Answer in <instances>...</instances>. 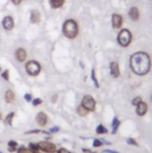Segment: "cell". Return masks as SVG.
<instances>
[{"mask_svg":"<svg viewBox=\"0 0 152 153\" xmlns=\"http://www.w3.org/2000/svg\"><path fill=\"white\" fill-rule=\"evenodd\" d=\"M130 67H131V70L136 75L144 76L149 74L151 69V57L146 52H143V51L136 52L130 58Z\"/></svg>","mask_w":152,"mask_h":153,"instance_id":"obj_1","label":"cell"},{"mask_svg":"<svg viewBox=\"0 0 152 153\" xmlns=\"http://www.w3.org/2000/svg\"><path fill=\"white\" fill-rule=\"evenodd\" d=\"M63 35L69 39H74L78 35V25L74 19H68L64 22L63 27H62Z\"/></svg>","mask_w":152,"mask_h":153,"instance_id":"obj_2","label":"cell"},{"mask_svg":"<svg viewBox=\"0 0 152 153\" xmlns=\"http://www.w3.org/2000/svg\"><path fill=\"white\" fill-rule=\"evenodd\" d=\"M116 40H118V44L122 48H127L131 43H132V33L130 30L127 29H122L120 30V32L118 33L116 36Z\"/></svg>","mask_w":152,"mask_h":153,"instance_id":"obj_3","label":"cell"},{"mask_svg":"<svg viewBox=\"0 0 152 153\" xmlns=\"http://www.w3.org/2000/svg\"><path fill=\"white\" fill-rule=\"evenodd\" d=\"M25 70L30 76H37V75H39V73L42 70V67H40V64L38 63L37 61L32 59V61H28L26 62Z\"/></svg>","mask_w":152,"mask_h":153,"instance_id":"obj_4","label":"cell"},{"mask_svg":"<svg viewBox=\"0 0 152 153\" xmlns=\"http://www.w3.org/2000/svg\"><path fill=\"white\" fill-rule=\"evenodd\" d=\"M81 106H83L88 112H94L96 108V102L92 95H84L81 101Z\"/></svg>","mask_w":152,"mask_h":153,"instance_id":"obj_5","label":"cell"},{"mask_svg":"<svg viewBox=\"0 0 152 153\" xmlns=\"http://www.w3.org/2000/svg\"><path fill=\"white\" fill-rule=\"evenodd\" d=\"M38 146H39V151H42L43 153H55L57 151L56 145L49 140L38 143Z\"/></svg>","mask_w":152,"mask_h":153,"instance_id":"obj_6","label":"cell"},{"mask_svg":"<svg viewBox=\"0 0 152 153\" xmlns=\"http://www.w3.org/2000/svg\"><path fill=\"white\" fill-rule=\"evenodd\" d=\"M16 58H17V61L19 62V63H24L25 61H26V58H28V52H26V50L25 49H23V48H18L17 50H16Z\"/></svg>","mask_w":152,"mask_h":153,"instance_id":"obj_7","label":"cell"},{"mask_svg":"<svg viewBox=\"0 0 152 153\" xmlns=\"http://www.w3.org/2000/svg\"><path fill=\"white\" fill-rule=\"evenodd\" d=\"M2 27L6 30V31H11L13 27H14V20L12 17L10 16H6L4 19H2Z\"/></svg>","mask_w":152,"mask_h":153,"instance_id":"obj_8","label":"cell"},{"mask_svg":"<svg viewBox=\"0 0 152 153\" xmlns=\"http://www.w3.org/2000/svg\"><path fill=\"white\" fill-rule=\"evenodd\" d=\"M122 23H124L122 17L118 13H114L112 16V26H113V29H120L122 26Z\"/></svg>","mask_w":152,"mask_h":153,"instance_id":"obj_9","label":"cell"},{"mask_svg":"<svg viewBox=\"0 0 152 153\" xmlns=\"http://www.w3.org/2000/svg\"><path fill=\"white\" fill-rule=\"evenodd\" d=\"M148 103H145V102H140L138 106H136V114L138 115V116H144V115L148 113Z\"/></svg>","mask_w":152,"mask_h":153,"instance_id":"obj_10","label":"cell"},{"mask_svg":"<svg viewBox=\"0 0 152 153\" xmlns=\"http://www.w3.org/2000/svg\"><path fill=\"white\" fill-rule=\"evenodd\" d=\"M36 121H37L38 126L45 127L46 123H48V115L45 114L44 112H39V113L36 115Z\"/></svg>","mask_w":152,"mask_h":153,"instance_id":"obj_11","label":"cell"},{"mask_svg":"<svg viewBox=\"0 0 152 153\" xmlns=\"http://www.w3.org/2000/svg\"><path fill=\"white\" fill-rule=\"evenodd\" d=\"M128 17H130L133 22L139 20V18H140V12H139L138 7H136V6L131 7V8H130V11H128Z\"/></svg>","mask_w":152,"mask_h":153,"instance_id":"obj_12","label":"cell"},{"mask_svg":"<svg viewBox=\"0 0 152 153\" xmlns=\"http://www.w3.org/2000/svg\"><path fill=\"white\" fill-rule=\"evenodd\" d=\"M110 70H111V76L114 77V78H116V77H119L120 75V69H119V64H118V62H112L111 64H110Z\"/></svg>","mask_w":152,"mask_h":153,"instance_id":"obj_13","label":"cell"},{"mask_svg":"<svg viewBox=\"0 0 152 153\" xmlns=\"http://www.w3.org/2000/svg\"><path fill=\"white\" fill-rule=\"evenodd\" d=\"M30 22L32 24H38L40 22V13L37 10H32L31 11V14H30Z\"/></svg>","mask_w":152,"mask_h":153,"instance_id":"obj_14","label":"cell"},{"mask_svg":"<svg viewBox=\"0 0 152 153\" xmlns=\"http://www.w3.org/2000/svg\"><path fill=\"white\" fill-rule=\"evenodd\" d=\"M14 99H16V95H14L13 90H11V89L6 90V93H5V101L7 103H12L14 101Z\"/></svg>","mask_w":152,"mask_h":153,"instance_id":"obj_15","label":"cell"},{"mask_svg":"<svg viewBox=\"0 0 152 153\" xmlns=\"http://www.w3.org/2000/svg\"><path fill=\"white\" fill-rule=\"evenodd\" d=\"M120 120L116 117V116H114L113 120H112V134H115L116 132H118V128L120 127Z\"/></svg>","mask_w":152,"mask_h":153,"instance_id":"obj_16","label":"cell"},{"mask_svg":"<svg viewBox=\"0 0 152 153\" xmlns=\"http://www.w3.org/2000/svg\"><path fill=\"white\" fill-rule=\"evenodd\" d=\"M17 149H18V143L16 140H10L7 143V150H8V152H16Z\"/></svg>","mask_w":152,"mask_h":153,"instance_id":"obj_17","label":"cell"},{"mask_svg":"<svg viewBox=\"0 0 152 153\" xmlns=\"http://www.w3.org/2000/svg\"><path fill=\"white\" fill-rule=\"evenodd\" d=\"M66 0H50V6L52 8H61L64 5Z\"/></svg>","mask_w":152,"mask_h":153,"instance_id":"obj_18","label":"cell"},{"mask_svg":"<svg viewBox=\"0 0 152 153\" xmlns=\"http://www.w3.org/2000/svg\"><path fill=\"white\" fill-rule=\"evenodd\" d=\"M16 116V114L13 113V112H11V113H8V114L6 115V117H5V120H4V122H5V125H7V126H12V121H13V117Z\"/></svg>","mask_w":152,"mask_h":153,"instance_id":"obj_19","label":"cell"},{"mask_svg":"<svg viewBox=\"0 0 152 153\" xmlns=\"http://www.w3.org/2000/svg\"><path fill=\"white\" fill-rule=\"evenodd\" d=\"M76 112H77V114L80 115V116H82V117L87 116V115H88V113H89V112H88V111H87V109H86L83 106H81V105H80V106L76 108Z\"/></svg>","mask_w":152,"mask_h":153,"instance_id":"obj_20","label":"cell"},{"mask_svg":"<svg viewBox=\"0 0 152 153\" xmlns=\"http://www.w3.org/2000/svg\"><path fill=\"white\" fill-rule=\"evenodd\" d=\"M107 133H108V129L102 123L98 125V127H96V134H107Z\"/></svg>","mask_w":152,"mask_h":153,"instance_id":"obj_21","label":"cell"},{"mask_svg":"<svg viewBox=\"0 0 152 153\" xmlns=\"http://www.w3.org/2000/svg\"><path fill=\"white\" fill-rule=\"evenodd\" d=\"M17 153H37V152H34L32 150H30L29 147H25V146H18Z\"/></svg>","mask_w":152,"mask_h":153,"instance_id":"obj_22","label":"cell"},{"mask_svg":"<svg viewBox=\"0 0 152 153\" xmlns=\"http://www.w3.org/2000/svg\"><path fill=\"white\" fill-rule=\"evenodd\" d=\"M90 77H92V81L94 82V85H95L96 88H99V87H100V84H99V82H98V78H96V75H95V69H92Z\"/></svg>","mask_w":152,"mask_h":153,"instance_id":"obj_23","label":"cell"},{"mask_svg":"<svg viewBox=\"0 0 152 153\" xmlns=\"http://www.w3.org/2000/svg\"><path fill=\"white\" fill-rule=\"evenodd\" d=\"M126 143H127L128 145H131V146H134V147H138V146H139L138 143H137V140L133 139V138H127V139H126Z\"/></svg>","mask_w":152,"mask_h":153,"instance_id":"obj_24","label":"cell"},{"mask_svg":"<svg viewBox=\"0 0 152 153\" xmlns=\"http://www.w3.org/2000/svg\"><path fill=\"white\" fill-rule=\"evenodd\" d=\"M29 149L32 150L34 152H38V151H39V146H38V144H35V143H30V144H29Z\"/></svg>","mask_w":152,"mask_h":153,"instance_id":"obj_25","label":"cell"},{"mask_svg":"<svg viewBox=\"0 0 152 153\" xmlns=\"http://www.w3.org/2000/svg\"><path fill=\"white\" fill-rule=\"evenodd\" d=\"M102 145H104L102 140H99V139H94V141H93V147L98 149V147H101Z\"/></svg>","mask_w":152,"mask_h":153,"instance_id":"obj_26","label":"cell"},{"mask_svg":"<svg viewBox=\"0 0 152 153\" xmlns=\"http://www.w3.org/2000/svg\"><path fill=\"white\" fill-rule=\"evenodd\" d=\"M142 101H143V100H142V97H140V96H136V97L132 100V105L136 107V106H138V105H139Z\"/></svg>","mask_w":152,"mask_h":153,"instance_id":"obj_27","label":"cell"},{"mask_svg":"<svg viewBox=\"0 0 152 153\" xmlns=\"http://www.w3.org/2000/svg\"><path fill=\"white\" fill-rule=\"evenodd\" d=\"M1 77L4 78V79H6V81H10V71L6 69V70H4L2 73H1Z\"/></svg>","mask_w":152,"mask_h":153,"instance_id":"obj_28","label":"cell"},{"mask_svg":"<svg viewBox=\"0 0 152 153\" xmlns=\"http://www.w3.org/2000/svg\"><path fill=\"white\" fill-rule=\"evenodd\" d=\"M31 102H32V105L36 107V106H39V105H42V102H43V101H42V99H39V97H36V99H34Z\"/></svg>","mask_w":152,"mask_h":153,"instance_id":"obj_29","label":"cell"},{"mask_svg":"<svg viewBox=\"0 0 152 153\" xmlns=\"http://www.w3.org/2000/svg\"><path fill=\"white\" fill-rule=\"evenodd\" d=\"M24 99H25V101H26V102H31V101H32V95L28 93V94H25V95H24Z\"/></svg>","mask_w":152,"mask_h":153,"instance_id":"obj_30","label":"cell"},{"mask_svg":"<svg viewBox=\"0 0 152 153\" xmlns=\"http://www.w3.org/2000/svg\"><path fill=\"white\" fill-rule=\"evenodd\" d=\"M42 131H39V129H31V131H28L26 132V134H37V133H40Z\"/></svg>","mask_w":152,"mask_h":153,"instance_id":"obj_31","label":"cell"},{"mask_svg":"<svg viewBox=\"0 0 152 153\" xmlns=\"http://www.w3.org/2000/svg\"><path fill=\"white\" fill-rule=\"evenodd\" d=\"M60 131V127L58 126H55V127H52L51 129H50V133H57Z\"/></svg>","mask_w":152,"mask_h":153,"instance_id":"obj_32","label":"cell"},{"mask_svg":"<svg viewBox=\"0 0 152 153\" xmlns=\"http://www.w3.org/2000/svg\"><path fill=\"white\" fill-rule=\"evenodd\" d=\"M57 153H72L70 151H68V150H66V149H60Z\"/></svg>","mask_w":152,"mask_h":153,"instance_id":"obj_33","label":"cell"},{"mask_svg":"<svg viewBox=\"0 0 152 153\" xmlns=\"http://www.w3.org/2000/svg\"><path fill=\"white\" fill-rule=\"evenodd\" d=\"M104 153H119L118 151H113V150H105Z\"/></svg>","mask_w":152,"mask_h":153,"instance_id":"obj_34","label":"cell"},{"mask_svg":"<svg viewBox=\"0 0 152 153\" xmlns=\"http://www.w3.org/2000/svg\"><path fill=\"white\" fill-rule=\"evenodd\" d=\"M11 1H12L14 5H19V4L22 2V0H11Z\"/></svg>","mask_w":152,"mask_h":153,"instance_id":"obj_35","label":"cell"},{"mask_svg":"<svg viewBox=\"0 0 152 153\" xmlns=\"http://www.w3.org/2000/svg\"><path fill=\"white\" fill-rule=\"evenodd\" d=\"M82 152H84V153H92V151H90V150H88V149H83V150H82Z\"/></svg>","mask_w":152,"mask_h":153,"instance_id":"obj_36","label":"cell"},{"mask_svg":"<svg viewBox=\"0 0 152 153\" xmlns=\"http://www.w3.org/2000/svg\"><path fill=\"white\" fill-rule=\"evenodd\" d=\"M1 119H2V115H1V112H0V121H1Z\"/></svg>","mask_w":152,"mask_h":153,"instance_id":"obj_37","label":"cell"},{"mask_svg":"<svg viewBox=\"0 0 152 153\" xmlns=\"http://www.w3.org/2000/svg\"><path fill=\"white\" fill-rule=\"evenodd\" d=\"M150 101H151V102H152V95H151V100H150Z\"/></svg>","mask_w":152,"mask_h":153,"instance_id":"obj_38","label":"cell"},{"mask_svg":"<svg viewBox=\"0 0 152 153\" xmlns=\"http://www.w3.org/2000/svg\"><path fill=\"white\" fill-rule=\"evenodd\" d=\"M0 73H1V67H0Z\"/></svg>","mask_w":152,"mask_h":153,"instance_id":"obj_39","label":"cell"},{"mask_svg":"<svg viewBox=\"0 0 152 153\" xmlns=\"http://www.w3.org/2000/svg\"><path fill=\"white\" fill-rule=\"evenodd\" d=\"M0 153H2V152H1V151H0Z\"/></svg>","mask_w":152,"mask_h":153,"instance_id":"obj_40","label":"cell"},{"mask_svg":"<svg viewBox=\"0 0 152 153\" xmlns=\"http://www.w3.org/2000/svg\"><path fill=\"white\" fill-rule=\"evenodd\" d=\"M37 153H40V152H37Z\"/></svg>","mask_w":152,"mask_h":153,"instance_id":"obj_41","label":"cell"}]
</instances>
